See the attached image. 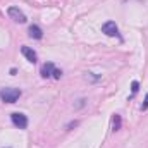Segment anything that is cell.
<instances>
[{"instance_id": "6da1fadb", "label": "cell", "mask_w": 148, "mask_h": 148, "mask_svg": "<svg viewBox=\"0 0 148 148\" xmlns=\"http://www.w3.org/2000/svg\"><path fill=\"white\" fill-rule=\"evenodd\" d=\"M21 97V90L19 88H3L0 90V98L5 103H16Z\"/></svg>"}, {"instance_id": "7a4b0ae2", "label": "cell", "mask_w": 148, "mask_h": 148, "mask_svg": "<svg viewBox=\"0 0 148 148\" xmlns=\"http://www.w3.org/2000/svg\"><path fill=\"white\" fill-rule=\"evenodd\" d=\"M10 119H12V124H14L16 127H19V129H26V127H28V117H26L24 114L14 112V114H10Z\"/></svg>"}, {"instance_id": "3957f363", "label": "cell", "mask_w": 148, "mask_h": 148, "mask_svg": "<svg viewBox=\"0 0 148 148\" xmlns=\"http://www.w3.org/2000/svg\"><path fill=\"white\" fill-rule=\"evenodd\" d=\"M7 14H9V17H10V19H14L16 23H26V16H24V12H23V10H19L17 7H9Z\"/></svg>"}, {"instance_id": "277c9868", "label": "cell", "mask_w": 148, "mask_h": 148, "mask_svg": "<svg viewBox=\"0 0 148 148\" xmlns=\"http://www.w3.org/2000/svg\"><path fill=\"white\" fill-rule=\"evenodd\" d=\"M102 33H105L107 36H119V28L114 21H107L102 26Z\"/></svg>"}, {"instance_id": "5b68a950", "label": "cell", "mask_w": 148, "mask_h": 148, "mask_svg": "<svg viewBox=\"0 0 148 148\" xmlns=\"http://www.w3.org/2000/svg\"><path fill=\"white\" fill-rule=\"evenodd\" d=\"M21 52H23V55L28 59V62H31V64H35L38 60L36 57V52L33 50V48H29V47H21Z\"/></svg>"}, {"instance_id": "8992f818", "label": "cell", "mask_w": 148, "mask_h": 148, "mask_svg": "<svg viewBox=\"0 0 148 148\" xmlns=\"http://www.w3.org/2000/svg\"><path fill=\"white\" fill-rule=\"evenodd\" d=\"M53 69H55V66H53L52 62H47V64H43V66H41V69H40L41 77H50V76L53 74Z\"/></svg>"}, {"instance_id": "52a82bcc", "label": "cell", "mask_w": 148, "mask_h": 148, "mask_svg": "<svg viewBox=\"0 0 148 148\" xmlns=\"http://www.w3.org/2000/svg\"><path fill=\"white\" fill-rule=\"evenodd\" d=\"M28 35L31 38H35V40H41L43 38V31H41V28L36 26V24H31L29 26V29H28Z\"/></svg>"}, {"instance_id": "ba28073f", "label": "cell", "mask_w": 148, "mask_h": 148, "mask_svg": "<svg viewBox=\"0 0 148 148\" xmlns=\"http://www.w3.org/2000/svg\"><path fill=\"white\" fill-rule=\"evenodd\" d=\"M121 124H122V119H121L119 114H115L112 117V131H119L121 129Z\"/></svg>"}, {"instance_id": "9c48e42d", "label": "cell", "mask_w": 148, "mask_h": 148, "mask_svg": "<svg viewBox=\"0 0 148 148\" xmlns=\"http://www.w3.org/2000/svg\"><path fill=\"white\" fill-rule=\"evenodd\" d=\"M131 90H133V97H134V95L138 93V90H140V83H138V81H133V83H131Z\"/></svg>"}, {"instance_id": "30bf717a", "label": "cell", "mask_w": 148, "mask_h": 148, "mask_svg": "<svg viewBox=\"0 0 148 148\" xmlns=\"http://www.w3.org/2000/svg\"><path fill=\"white\" fill-rule=\"evenodd\" d=\"M52 77H55V79H60V77H62V71H60V69H53Z\"/></svg>"}, {"instance_id": "8fae6325", "label": "cell", "mask_w": 148, "mask_h": 148, "mask_svg": "<svg viewBox=\"0 0 148 148\" xmlns=\"http://www.w3.org/2000/svg\"><path fill=\"white\" fill-rule=\"evenodd\" d=\"M148 109V93H147V98H145V103L141 105V110H147Z\"/></svg>"}]
</instances>
